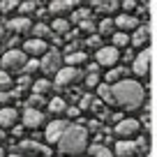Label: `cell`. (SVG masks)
I'll list each match as a JSON object with an SVG mask.
<instances>
[{"label":"cell","mask_w":157,"mask_h":157,"mask_svg":"<svg viewBox=\"0 0 157 157\" xmlns=\"http://www.w3.org/2000/svg\"><path fill=\"white\" fill-rule=\"evenodd\" d=\"M111 97H113V106L129 109L132 111V109L143 106V102H146V88L139 81L123 78L116 86H111Z\"/></svg>","instance_id":"obj_1"},{"label":"cell","mask_w":157,"mask_h":157,"mask_svg":"<svg viewBox=\"0 0 157 157\" xmlns=\"http://www.w3.org/2000/svg\"><path fill=\"white\" fill-rule=\"evenodd\" d=\"M58 152L63 157H81L88 152V129L78 123H69L58 141Z\"/></svg>","instance_id":"obj_2"},{"label":"cell","mask_w":157,"mask_h":157,"mask_svg":"<svg viewBox=\"0 0 157 157\" xmlns=\"http://www.w3.org/2000/svg\"><path fill=\"white\" fill-rule=\"evenodd\" d=\"M14 155H23V157H51V148L42 146L37 141H30V139H23L14 146Z\"/></svg>","instance_id":"obj_3"},{"label":"cell","mask_w":157,"mask_h":157,"mask_svg":"<svg viewBox=\"0 0 157 157\" xmlns=\"http://www.w3.org/2000/svg\"><path fill=\"white\" fill-rule=\"evenodd\" d=\"M28 63V56L23 53L21 49H7L0 58V65H2V72H21Z\"/></svg>","instance_id":"obj_4"},{"label":"cell","mask_w":157,"mask_h":157,"mask_svg":"<svg viewBox=\"0 0 157 157\" xmlns=\"http://www.w3.org/2000/svg\"><path fill=\"white\" fill-rule=\"evenodd\" d=\"M81 78H83V72H81L78 67H60V72L56 74L53 88H58V90L69 88V86H76Z\"/></svg>","instance_id":"obj_5"},{"label":"cell","mask_w":157,"mask_h":157,"mask_svg":"<svg viewBox=\"0 0 157 157\" xmlns=\"http://www.w3.org/2000/svg\"><path fill=\"white\" fill-rule=\"evenodd\" d=\"M139 132H141V123L134 120V118H123V120L113 127V134L120 136V141H129V136H136Z\"/></svg>","instance_id":"obj_6"},{"label":"cell","mask_w":157,"mask_h":157,"mask_svg":"<svg viewBox=\"0 0 157 157\" xmlns=\"http://www.w3.org/2000/svg\"><path fill=\"white\" fill-rule=\"evenodd\" d=\"M60 63H63V53L58 49H49L42 60H39V69L44 74H58L60 72Z\"/></svg>","instance_id":"obj_7"},{"label":"cell","mask_w":157,"mask_h":157,"mask_svg":"<svg viewBox=\"0 0 157 157\" xmlns=\"http://www.w3.org/2000/svg\"><path fill=\"white\" fill-rule=\"evenodd\" d=\"M118 60H120V51L113 49V46H102L99 51H95V63H97L99 67L113 69Z\"/></svg>","instance_id":"obj_8"},{"label":"cell","mask_w":157,"mask_h":157,"mask_svg":"<svg viewBox=\"0 0 157 157\" xmlns=\"http://www.w3.org/2000/svg\"><path fill=\"white\" fill-rule=\"evenodd\" d=\"M113 155H118V157H136V155H143V157H146L148 152H143L141 148H139L136 141H118L116 146H113Z\"/></svg>","instance_id":"obj_9"},{"label":"cell","mask_w":157,"mask_h":157,"mask_svg":"<svg viewBox=\"0 0 157 157\" xmlns=\"http://www.w3.org/2000/svg\"><path fill=\"white\" fill-rule=\"evenodd\" d=\"M150 49H143L139 56H134V63H132V72L136 76H148V69H150Z\"/></svg>","instance_id":"obj_10"},{"label":"cell","mask_w":157,"mask_h":157,"mask_svg":"<svg viewBox=\"0 0 157 157\" xmlns=\"http://www.w3.org/2000/svg\"><path fill=\"white\" fill-rule=\"evenodd\" d=\"M67 127H69L67 120H53V123H49V125H46V129H44L46 141H49V143H58Z\"/></svg>","instance_id":"obj_11"},{"label":"cell","mask_w":157,"mask_h":157,"mask_svg":"<svg viewBox=\"0 0 157 157\" xmlns=\"http://www.w3.org/2000/svg\"><path fill=\"white\" fill-rule=\"evenodd\" d=\"M10 28L12 33H19V35H28L33 33V21L25 19V16H16V19H7L5 23V30Z\"/></svg>","instance_id":"obj_12"},{"label":"cell","mask_w":157,"mask_h":157,"mask_svg":"<svg viewBox=\"0 0 157 157\" xmlns=\"http://www.w3.org/2000/svg\"><path fill=\"white\" fill-rule=\"evenodd\" d=\"M44 125V113L37 109H25L23 111V127L25 129H37Z\"/></svg>","instance_id":"obj_13"},{"label":"cell","mask_w":157,"mask_h":157,"mask_svg":"<svg viewBox=\"0 0 157 157\" xmlns=\"http://www.w3.org/2000/svg\"><path fill=\"white\" fill-rule=\"evenodd\" d=\"M46 51H49V46H46L44 39H25L23 42V53L25 56H44Z\"/></svg>","instance_id":"obj_14"},{"label":"cell","mask_w":157,"mask_h":157,"mask_svg":"<svg viewBox=\"0 0 157 157\" xmlns=\"http://www.w3.org/2000/svg\"><path fill=\"white\" fill-rule=\"evenodd\" d=\"M113 23H116V28H118V33H127V30H136L139 25V19L136 16H132V14H120V16H116L113 19Z\"/></svg>","instance_id":"obj_15"},{"label":"cell","mask_w":157,"mask_h":157,"mask_svg":"<svg viewBox=\"0 0 157 157\" xmlns=\"http://www.w3.org/2000/svg\"><path fill=\"white\" fill-rule=\"evenodd\" d=\"M74 7H76V2H74V0H53V2L49 5V10H46V12H51L56 19H63V14L72 12Z\"/></svg>","instance_id":"obj_16"},{"label":"cell","mask_w":157,"mask_h":157,"mask_svg":"<svg viewBox=\"0 0 157 157\" xmlns=\"http://www.w3.org/2000/svg\"><path fill=\"white\" fill-rule=\"evenodd\" d=\"M148 39H150V28H148V23H143V25H139V28L134 30V35L129 37V44L141 49V46L148 44Z\"/></svg>","instance_id":"obj_17"},{"label":"cell","mask_w":157,"mask_h":157,"mask_svg":"<svg viewBox=\"0 0 157 157\" xmlns=\"http://www.w3.org/2000/svg\"><path fill=\"white\" fill-rule=\"evenodd\" d=\"M16 118H19V111L12 106H2L0 109V127L7 129V127H14L16 125Z\"/></svg>","instance_id":"obj_18"},{"label":"cell","mask_w":157,"mask_h":157,"mask_svg":"<svg viewBox=\"0 0 157 157\" xmlns=\"http://www.w3.org/2000/svg\"><path fill=\"white\" fill-rule=\"evenodd\" d=\"M53 90V83H51L49 78H37L33 83V95H39V97H44L46 93H51Z\"/></svg>","instance_id":"obj_19"},{"label":"cell","mask_w":157,"mask_h":157,"mask_svg":"<svg viewBox=\"0 0 157 157\" xmlns=\"http://www.w3.org/2000/svg\"><path fill=\"white\" fill-rule=\"evenodd\" d=\"M63 58L67 60V67H78L81 63H86V60H88V53H86V51H74V53L63 56Z\"/></svg>","instance_id":"obj_20"},{"label":"cell","mask_w":157,"mask_h":157,"mask_svg":"<svg viewBox=\"0 0 157 157\" xmlns=\"http://www.w3.org/2000/svg\"><path fill=\"white\" fill-rule=\"evenodd\" d=\"M88 155L90 157H116L113 150H109V148L102 146V143H93V146H88Z\"/></svg>","instance_id":"obj_21"},{"label":"cell","mask_w":157,"mask_h":157,"mask_svg":"<svg viewBox=\"0 0 157 157\" xmlns=\"http://www.w3.org/2000/svg\"><path fill=\"white\" fill-rule=\"evenodd\" d=\"M51 33L56 35H67L69 33V19H53V23H51Z\"/></svg>","instance_id":"obj_22"},{"label":"cell","mask_w":157,"mask_h":157,"mask_svg":"<svg viewBox=\"0 0 157 157\" xmlns=\"http://www.w3.org/2000/svg\"><path fill=\"white\" fill-rule=\"evenodd\" d=\"M123 74H127V69H125V67H113V69H109L104 76H106V83L116 86L118 81H123Z\"/></svg>","instance_id":"obj_23"},{"label":"cell","mask_w":157,"mask_h":157,"mask_svg":"<svg viewBox=\"0 0 157 157\" xmlns=\"http://www.w3.org/2000/svg\"><path fill=\"white\" fill-rule=\"evenodd\" d=\"M46 106H49L51 113H58V116H60V113H67V102H65L63 97H53Z\"/></svg>","instance_id":"obj_24"},{"label":"cell","mask_w":157,"mask_h":157,"mask_svg":"<svg viewBox=\"0 0 157 157\" xmlns=\"http://www.w3.org/2000/svg\"><path fill=\"white\" fill-rule=\"evenodd\" d=\"M93 7H95L97 12H102V14H111V12L118 10V2H116V0H106V2H99V0H95Z\"/></svg>","instance_id":"obj_25"},{"label":"cell","mask_w":157,"mask_h":157,"mask_svg":"<svg viewBox=\"0 0 157 157\" xmlns=\"http://www.w3.org/2000/svg\"><path fill=\"white\" fill-rule=\"evenodd\" d=\"M113 30H116V23H113V19H102L99 21V25H97V33H99V37H102V35H113Z\"/></svg>","instance_id":"obj_26"},{"label":"cell","mask_w":157,"mask_h":157,"mask_svg":"<svg viewBox=\"0 0 157 157\" xmlns=\"http://www.w3.org/2000/svg\"><path fill=\"white\" fill-rule=\"evenodd\" d=\"M90 19V10L88 7H78V10H74L72 14H69V23H81V21Z\"/></svg>","instance_id":"obj_27"},{"label":"cell","mask_w":157,"mask_h":157,"mask_svg":"<svg viewBox=\"0 0 157 157\" xmlns=\"http://www.w3.org/2000/svg\"><path fill=\"white\" fill-rule=\"evenodd\" d=\"M51 28L46 23H37V25H33V37L35 39H44V37H51Z\"/></svg>","instance_id":"obj_28"},{"label":"cell","mask_w":157,"mask_h":157,"mask_svg":"<svg viewBox=\"0 0 157 157\" xmlns=\"http://www.w3.org/2000/svg\"><path fill=\"white\" fill-rule=\"evenodd\" d=\"M95 90H97V95H99V99H102V102L113 104V97H111V86H109V83H99Z\"/></svg>","instance_id":"obj_29"},{"label":"cell","mask_w":157,"mask_h":157,"mask_svg":"<svg viewBox=\"0 0 157 157\" xmlns=\"http://www.w3.org/2000/svg\"><path fill=\"white\" fill-rule=\"evenodd\" d=\"M113 49H123V46L129 44V35L127 33H113Z\"/></svg>","instance_id":"obj_30"},{"label":"cell","mask_w":157,"mask_h":157,"mask_svg":"<svg viewBox=\"0 0 157 157\" xmlns=\"http://www.w3.org/2000/svg\"><path fill=\"white\" fill-rule=\"evenodd\" d=\"M19 12H21V16H25V19H28V14L37 12V2H35V0H25V2H19Z\"/></svg>","instance_id":"obj_31"},{"label":"cell","mask_w":157,"mask_h":157,"mask_svg":"<svg viewBox=\"0 0 157 157\" xmlns=\"http://www.w3.org/2000/svg\"><path fill=\"white\" fill-rule=\"evenodd\" d=\"M93 102H95V97H93L90 93L81 95V99H78V111H88V109L93 106Z\"/></svg>","instance_id":"obj_32"},{"label":"cell","mask_w":157,"mask_h":157,"mask_svg":"<svg viewBox=\"0 0 157 157\" xmlns=\"http://www.w3.org/2000/svg\"><path fill=\"white\" fill-rule=\"evenodd\" d=\"M44 104H46V99L39 97V95H30V97H28V109H37V111H39Z\"/></svg>","instance_id":"obj_33"},{"label":"cell","mask_w":157,"mask_h":157,"mask_svg":"<svg viewBox=\"0 0 157 157\" xmlns=\"http://www.w3.org/2000/svg\"><path fill=\"white\" fill-rule=\"evenodd\" d=\"M86 46L99 51V49H102V37H99V35H90V37H86Z\"/></svg>","instance_id":"obj_34"},{"label":"cell","mask_w":157,"mask_h":157,"mask_svg":"<svg viewBox=\"0 0 157 157\" xmlns=\"http://www.w3.org/2000/svg\"><path fill=\"white\" fill-rule=\"evenodd\" d=\"M37 69H39V60H28V63H25V67L23 69H21V72H23L25 74V76H30V74H33V72H37Z\"/></svg>","instance_id":"obj_35"},{"label":"cell","mask_w":157,"mask_h":157,"mask_svg":"<svg viewBox=\"0 0 157 157\" xmlns=\"http://www.w3.org/2000/svg\"><path fill=\"white\" fill-rule=\"evenodd\" d=\"M81 30H83V33H90V35H95V30H97V25H95V21L93 19H86V21H81Z\"/></svg>","instance_id":"obj_36"},{"label":"cell","mask_w":157,"mask_h":157,"mask_svg":"<svg viewBox=\"0 0 157 157\" xmlns=\"http://www.w3.org/2000/svg\"><path fill=\"white\" fill-rule=\"evenodd\" d=\"M14 10H19V2L16 0H5V2H0V12H14Z\"/></svg>","instance_id":"obj_37"},{"label":"cell","mask_w":157,"mask_h":157,"mask_svg":"<svg viewBox=\"0 0 157 157\" xmlns=\"http://www.w3.org/2000/svg\"><path fill=\"white\" fill-rule=\"evenodd\" d=\"M83 127L88 129V134H97L99 129H102V123H99V120H88V123H86Z\"/></svg>","instance_id":"obj_38"},{"label":"cell","mask_w":157,"mask_h":157,"mask_svg":"<svg viewBox=\"0 0 157 157\" xmlns=\"http://www.w3.org/2000/svg\"><path fill=\"white\" fill-rule=\"evenodd\" d=\"M12 86V76L7 72H2V69H0V90H7Z\"/></svg>","instance_id":"obj_39"},{"label":"cell","mask_w":157,"mask_h":157,"mask_svg":"<svg viewBox=\"0 0 157 157\" xmlns=\"http://www.w3.org/2000/svg\"><path fill=\"white\" fill-rule=\"evenodd\" d=\"M86 86H88V88H97L99 86V74H86Z\"/></svg>","instance_id":"obj_40"},{"label":"cell","mask_w":157,"mask_h":157,"mask_svg":"<svg viewBox=\"0 0 157 157\" xmlns=\"http://www.w3.org/2000/svg\"><path fill=\"white\" fill-rule=\"evenodd\" d=\"M90 111H93V113H97V118H99L104 111H106V109H104V102H102V99H95V102H93V106H90Z\"/></svg>","instance_id":"obj_41"},{"label":"cell","mask_w":157,"mask_h":157,"mask_svg":"<svg viewBox=\"0 0 157 157\" xmlns=\"http://www.w3.org/2000/svg\"><path fill=\"white\" fill-rule=\"evenodd\" d=\"M123 14H129V12L132 10H136V2H134V0H123Z\"/></svg>","instance_id":"obj_42"},{"label":"cell","mask_w":157,"mask_h":157,"mask_svg":"<svg viewBox=\"0 0 157 157\" xmlns=\"http://www.w3.org/2000/svg\"><path fill=\"white\" fill-rule=\"evenodd\" d=\"M25 86H30V76H25V74H21V76H19V88L23 90Z\"/></svg>","instance_id":"obj_43"},{"label":"cell","mask_w":157,"mask_h":157,"mask_svg":"<svg viewBox=\"0 0 157 157\" xmlns=\"http://www.w3.org/2000/svg\"><path fill=\"white\" fill-rule=\"evenodd\" d=\"M12 99V95H10V90H0V104H7Z\"/></svg>","instance_id":"obj_44"},{"label":"cell","mask_w":157,"mask_h":157,"mask_svg":"<svg viewBox=\"0 0 157 157\" xmlns=\"http://www.w3.org/2000/svg\"><path fill=\"white\" fill-rule=\"evenodd\" d=\"M67 116H69V118H78V116H81L78 106H67Z\"/></svg>","instance_id":"obj_45"},{"label":"cell","mask_w":157,"mask_h":157,"mask_svg":"<svg viewBox=\"0 0 157 157\" xmlns=\"http://www.w3.org/2000/svg\"><path fill=\"white\" fill-rule=\"evenodd\" d=\"M23 132H25L23 125H14V127H12V134H14V136H23Z\"/></svg>","instance_id":"obj_46"},{"label":"cell","mask_w":157,"mask_h":157,"mask_svg":"<svg viewBox=\"0 0 157 157\" xmlns=\"http://www.w3.org/2000/svg\"><path fill=\"white\" fill-rule=\"evenodd\" d=\"M136 12H139V16L148 19V5H136Z\"/></svg>","instance_id":"obj_47"},{"label":"cell","mask_w":157,"mask_h":157,"mask_svg":"<svg viewBox=\"0 0 157 157\" xmlns=\"http://www.w3.org/2000/svg\"><path fill=\"white\" fill-rule=\"evenodd\" d=\"M88 74H99V65H97V63L88 65Z\"/></svg>","instance_id":"obj_48"},{"label":"cell","mask_w":157,"mask_h":157,"mask_svg":"<svg viewBox=\"0 0 157 157\" xmlns=\"http://www.w3.org/2000/svg\"><path fill=\"white\" fill-rule=\"evenodd\" d=\"M143 127L150 129V113H146V116H143Z\"/></svg>","instance_id":"obj_49"},{"label":"cell","mask_w":157,"mask_h":157,"mask_svg":"<svg viewBox=\"0 0 157 157\" xmlns=\"http://www.w3.org/2000/svg\"><path fill=\"white\" fill-rule=\"evenodd\" d=\"M120 58H125V63H129V60L134 58V53H132V51L127 49V51H125V56H120Z\"/></svg>","instance_id":"obj_50"},{"label":"cell","mask_w":157,"mask_h":157,"mask_svg":"<svg viewBox=\"0 0 157 157\" xmlns=\"http://www.w3.org/2000/svg\"><path fill=\"white\" fill-rule=\"evenodd\" d=\"M51 39H53V44H60V42H63V37H60V35H56V33L51 35Z\"/></svg>","instance_id":"obj_51"},{"label":"cell","mask_w":157,"mask_h":157,"mask_svg":"<svg viewBox=\"0 0 157 157\" xmlns=\"http://www.w3.org/2000/svg\"><path fill=\"white\" fill-rule=\"evenodd\" d=\"M2 42H5V25L0 23V44H2Z\"/></svg>","instance_id":"obj_52"},{"label":"cell","mask_w":157,"mask_h":157,"mask_svg":"<svg viewBox=\"0 0 157 157\" xmlns=\"http://www.w3.org/2000/svg\"><path fill=\"white\" fill-rule=\"evenodd\" d=\"M37 16H39V19H44V16H46V10H39V7H37Z\"/></svg>","instance_id":"obj_53"},{"label":"cell","mask_w":157,"mask_h":157,"mask_svg":"<svg viewBox=\"0 0 157 157\" xmlns=\"http://www.w3.org/2000/svg\"><path fill=\"white\" fill-rule=\"evenodd\" d=\"M5 141V129H0V143Z\"/></svg>","instance_id":"obj_54"},{"label":"cell","mask_w":157,"mask_h":157,"mask_svg":"<svg viewBox=\"0 0 157 157\" xmlns=\"http://www.w3.org/2000/svg\"><path fill=\"white\" fill-rule=\"evenodd\" d=\"M0 157H5V150H2V148H0Z\"/></svg>","instance_id":"obj_55"},{"label":"cell","mask_w":157,"mask_h":157,"mask_svg":"<svg viewBox=\"0 0 157 157\" xmlns=\"http://www.w3.org/2000/svg\"><path fill=\"white\" fill-rule=\"evenodd\" d=\"M10 157H23V155H14V152H12V155H10Z\"/></svg>","instance_id":"obj_56"},{"label":"cell","mask_w":157,"mask_h":157,"mask_svg":"<svg viewBox=\"0 0 157 157\" xmlns=\"http://www.w3.org/2000/svg\"><path fill=\"white\" fill-rule=\"evenodd\" d=\"M146 157H148V155H146Z\"/></svg>","instance_id":"obj_57"}]
</instances>
